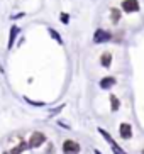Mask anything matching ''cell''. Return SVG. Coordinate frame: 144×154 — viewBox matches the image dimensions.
I'll list each match as a JSON object with an SVG mask.
<instances>
[{
	"label": "cell",
	"instance_id": "obj_7",
	"mask_svg": "<svg viewBox=\"0 0 144 154\" xmlns=\"http://www.w3.org/2000/svg\"><path fill=\"white\" fill-rule=\"evenodd\" d=\"M115 83H117L115 76H104V78L99 82V86L102 88V90H108V88L115 86Z\"/></svg>",
	"mask_w": 144,
	"mask_h": 154
},
{
	"label": "cell",
	"instance_id": "obj_9",
	"mask_svg": "<svg viewBox=\"0 0 144 154\" xmlns=\"http://www.w3.org/2000/svg\"><path fill=\"white\" fill-rule=\"evenodd\" d=\"M100 64H102L104 68H110V64H112V54H110L108 51L102 53V56H100Z\"/></svg>",
	"mask_w": 144,
	"mask_h": 154
},
{
	"label": "cell",
	"instance_id": "obj_6",
	"mask_svg": "<svg viewBox=\"0 0 144 154\" xmlns=\"http://www.w3.org/2000/svg\"><path fill=\"white\" fill-rule=\"evenodd\" d=\"M119 136H121L124 140L131 139V137H132V127H131V124L122 122L121 125H119Z\"/></svg>",
	"mask_w": 144,
	"mask_h": 154
},
{
	"label": "cell",
	"instance_id": "obj_12",
	"mask_svg": "<svg viewBox=\"0 0 144 154\" xmlns=\"http://www.w3.org/2000/svg\"><path fill=\"white\" fill-rule=\"evenodd\" d=\"M48 32H49V34H51V37H53L54 41L58 42V44H61V46L64 44V41H63V37H61V36H59V34H58V31H54L53 27H49V29H48Z\"/></svg>",
	"mask_w": 144,
	"mask_h": 154
},
{
	"label": "cell",
	"instance_id": "obj_4",
	"mask_svg": "<svg viewBox=\"0 0 144 154\" xmlns=\"http://www.w3.org/2000/svg\"><path fill=\"white\" fill-rule=\"evenodd\" d=\"M99 132H100V136H102V137H105V140H107L108 144H110V147H112V152H114V154H126V151L122 149L121 146H119L117 142H115V140H114L112 137H110V134H108L107 131H104V129L100 127V129H99Z\"/></svg>",
	"mask_w": 144,
	"mask_h": 154
},
{
	"label": "cell",
	"instance_id": "obj_2",
	"mask_svg": "<svg viewBox=\"0 0 144 154\" xmlns=\"http://www.w3.org/2000/svg\"><path fill=\"white\" fill-rule=\"evenodd\" d=\"M46 140H48V137L42 134V132L36 131V132H32L31 137H29V149H37V147H41V146L44 144Z\"/></svg>",
	"mask_w": 144,
	"mask_h": 154
},
{
	"label": "cell",
	"instance_id": "obj_17",
	"mask_svg": "<svg viewBox=\"0 0 144 154\" xmlns=\"http://www.w3.org/2000/svg\"><path fill=\"white\" fill-rule=\"evenodd\" d=\"M95 154H102V152H100V151H99V149H95Z\"/></svg>",
	"mask_w": 144,
	"mask_h": 154
},
{
	"label": "cell",
	"instance_id": "obj_3",
	"mask_svg": "<svg viewBox=\"0 0 144 154\" xmlns=\"http://www.w3.org/2000/svg\"><path fill=\"white\" fill-rule=\"evenodd\" d=\"M112 32L110 31H105V29H97L93 34V42L95 44H104V42L112 41Z\"/></svg>",
	"mask_w": 144,
	"mask_h": 154
},
{
	"label": "cell",
	"instance_id": "obj_19",
	"mask_svg": "<svg viewBox=\"0 0 144 154\" xmlns=\"http://www.w3.org/2000/svg\"><path fill=\"white\" fill-rule=\"evenodd\" d=\"M141 154H144V149H142V152H141Z\"/></svg>",
	"mask_w": 144,
	"mask_h": 154
},
{
	"label": "cell",
	"instance_id": "obj_1",
	"mask_svg": "<svg viewBox=\"0 0 144 154\" xmlns=\"http://www.w3.org/2000/svg\"><path fill=\"white\" fill-rule=\"evenodd\" d=\"M61 151H63V154H80L81 146L73 139H64L61 144Z\"/></svg>",
	"mask_w": 144,
	"mask_h": 154
},
{
	"label": "cell",
	"instance_id": "obj_8",
	"mask_svg": "<svg viewBox=\"0 0 144 154\" xmlns=\"http://www.w3.org/2000/svg\"><path fill=\"white\" fill-rule=\"evenodd\" d=\"M19 32H20V29H19L17 26H12V27H10V32H9V42H7V49H12V48H14V42H15V39H17Z\"/></svg>",
	"mask_w": 144,
	"mask_h": 154
},
{
	"label": "cell",
	"instance_id": "obj_15",
	"mask_svg": "<svg viewBox=\"0 0 144 154\" xmlns=\"http://www.w3.org/2000/svg\"><path fill=\"white\" fill-rule=\"evenodd\" d=\"M24 15H26V14H24V12H20V14H15V15H12V19L15 20V19H20V17H24Z\"/></svg>",
	"mask_w": 144,
	"mask_h": 154
},
{
	"label": "cell",
	"instance_id": "obj_10",
	"mask_svg": "<svg viewBox=\"0 0 144 154\" xmlns=\"http://www.w3.org/2000/svg\"><path fill=\"white\" fill-rule=\"evenodd\" d=\"M121 15H122V12L119 9H115V7H112V9H110V20H112V24H119Z\"/></svg>",
	"mask_w": 144,
	"mask_h": 154
},
{
	"label": "cell",
	"instance_id": "obj_14",
	"mask_svg": "<svg viewBox=\"0 0 144 154\" xmlns=\"http://www.w3.org/2000/svg\"><path fill=\"white\" fill-rule=\"evenodd\" d=\"M58 124H59V125H61V127H63V129H68V131H70V129H71V127L68 125V124H66V122H61V120H59V122H58Z\"/></svg>",
	"mask_w": 144,
	"mask_h": 154
},
{
	"label": "cell",
	"instance_id": "obj_11",
	"mask_svg": "<svg viewBox=\"0 0 144 154\" xmlns=\"http://www.w3.org/2000/svg\"><path fill=\"white\" fill-rule=\"evenodd\" d=\"M108 100H110V110H112V112H117V110L121 109V100H119L115 95H110Z\"/></svg>",
	"mask_w": 144,
	"mask_h": 154
},
{
	"label": "cell",
	"instance_id": "obj_5",
	"mask_svg": "<svg viewBox=\"0 0 144 154\" xmlns=\"http://www.w3.org/2000/svg\"><path fill=\"white\" fill-rule=\"evenodd\" d=\"M121 7H122V10H124V12H127V14L139 12V9H141L139 0H122Z\"/></svg>",
	"mask_w": 144,
	"mask_h": 154
},
{
	"label": "cell",
	"instance_id": "obj_18",
	"mask_svg": "<svg viewBox=\"0 0 144 154\" xmlns=\"http://www.w3.org/2000/svg\"><path fill=\"white\" fill-rule=\"evenodd\" d=\"M2 154H10V152H9V151H4V152H2Z\"/></svg>",
	"mask_w": 144,
	"mask_h": 154
},
{
	"label": "cell",
	"instance_id": "obj_13",
	"mask_svg": "<svg viewBox=\"0 0 144 154\" xmlns=\"http://www.w3.org/2000/svg\"><path fill=\"white\" fill-rule=\"evenodd\" d=\"M59 20L63 24H70V15H68L66 12H61V14H59Z\"/></svg>",
	"mask_w": 144,
	"mask_h": 154
},
{
	"label": "cell",
	"instance_id": "obj_16",
	"mask_svg": "<svg viewBox=\"0 0 144 154\" xmlns=\"http://www.w3.org/2000/svg\"><path fill=\"white\" fill-rule=\"evenodd\" d=\"M54 151V147H53V144H49V149H46V152L44 154H51Z\"/></svg>",
	"mask_w": 144,
	"mask_h": 154
}]
</instances>
